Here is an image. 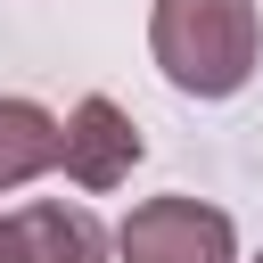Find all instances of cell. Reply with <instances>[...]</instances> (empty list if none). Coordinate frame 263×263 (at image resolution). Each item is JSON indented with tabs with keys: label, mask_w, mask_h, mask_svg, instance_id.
I'll list each match as a JSON object with an SVG mask.
<instances>
[{
	"label": "cell",
	"mask_w": 263,
	"mask_h": 263,
	"mask_svg": "<svg viewBox=\"0 0 263 263\" xmlns=\"http://www.w3.org/2000/svg\"><path fill=\"white\" fill-rule=\"evenodd\" d=\"M148 49L173 90L230 99V90H247V74L263 58V16H255V0H156Z\"/></svg>",
	"instance_id": "6da1fadb"
},
{
	"label": "cell",
	"mask_w": 263,
	"mask_h": 263,
	"mask_svg": "<svg viewBox=\"0 0 263 263\" xmlns=\"http://www.w3.org/2000/svg\"><path fill=\"white\" fill-rule=\"evenodd\" d=\"M230 247H238V230L205 197H148L115 230V255L123 263H230Z\"/></svg>",
	"instance_id": "7a4b0ae2"
},
{
	"label": "cell",
	"mask_w": 263,
	"mask_h": 263,
	"mask_svg": "<svg viewBox=\"0 0 263 263\" xmlns=\"http://www.w3.org/2000/svg\"><path fill=\"white\" fill-rule=\"evenodd\" d=\"M58 164H66V181L74 189H115V181H132V164H140V132H132V115L115 107V99H82L66 123H58Z\"/></svg>",
	"instance_id": "3957f363"
},
{
	"label": "cell",
	"mask_w": 263,
	"mask_h": 263,
	"mask_svg": "<svg viewBox=\"0 0 263 263\" xmlns=\"http://www.w3.org/2000/svg\"><path fill=\"white\" fill-rule=\"evenodd\" d=\"M8 247H16V263H107V230H99V214L58 205V197L16 205V214H8Z\"/></svg>",
	"instance_id": "277c9868"
},
{
	"label": "cell",
	"mask_w": 263,
	"mask_h": 263,
	"mask_svg": "<svg viewBox=\"0 0 263 263\" xmlns=\"http://www.w3.org/2000/svg\"><path fill=\"white\" fill-rule=\"evenodd\" d=\"M58 164V115L41 99H0V189H25Z\"/></svg>",
	"instance_id": "5b68a950"
},
{
	"label": "cell",
	"mask_w": 263,
	"mask_h": 263,
	"mask_svg": "<svg viewBox=\"0 0 263 263\" xmlns=\"http://www.w3.org/2000/svg\"><path fill=\"white\" fill-rule=\"evenodd\" d=\"M0 263H16V247H8V222H0Z\"/></svg>",
	"instance_id": "8992f818"
}]
</instances>
